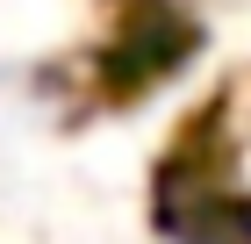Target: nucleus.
I'll return each instance as SVG.
<instances>
[{
    "mask_svg": "<svg viewBox=\"0 0 251 244\" xmlns=\"http://www.w3.org/2000/svg\"><path fill=\"white\" fill-rule=\"evenodd\" d=\"M151 237L158 244H251V201L201 151H173L151 180Z\"/></svg>",
    "mask_w": 251,
    "mask_h": 244,
    "instance_id": "nucleus-1",
    "label": "nucleus"
}]
</instances>
